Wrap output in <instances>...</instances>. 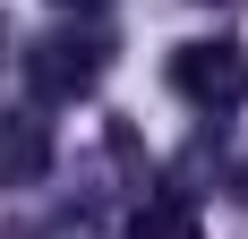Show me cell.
Instances as JSON below:
<instances>
[{"mask_svg": "<svg viewBox=\"0 0 248 239\" xmlns=\"http://www.w3.org/2000/svg\"><path fill=\"white\" fill-rule=\"evenodd\" d=\"M103 69H111V43H103V34H34V43H26V86H34V103L94 94Z\"/></svg>", "mask_w": 248, "mask_h": 239, "instance_id": "obj_1", "label": "cell"}, {"mask_svg": "<svg viewBox=\"0 0 248 239\" xmlns=\"http://www.w3.org/2000/svg\"><path fill=\"white\" fill-rule=\"evenodd\" d=\"M171 86H180V103H197V111H240L248 103V51L240 43H223V34H214V43H180L171 51Z\"/></svg>", "mask_w": 248, "mask_h": 239, "instance_id": "obj_2", "label": "cell"}, {"mask_svg": "<svg viewBox=\"0 0 248 239\" xmlns=\"http://www.w3.org/2000/svg\"><path fill=\"white\" fill-rule=\"evenodd\" d=\"M51 171V120L43 111H0V188H34Z\"/></svg>", "mask_w": 248, "mask_h": 239, "instance_id": "obj_3", "label": "cell"}, {"mask_svg": "<svg viewBox=\"0 0 248 239\" xmlns=\"http://www.w3.org/2000/svg\"><path fill=\"white\" fill-rule=\"evenodd\" d=\"M128 239H197V196L188 188H154L128 214Z\"/></svg>", "mask_w": 248, "mask_h": 239, "instance_id": "obj_4", "label": "cell"}, {"mask_svg": "<svg viewBox=\"0 0 248 239\" xmlns=\"http://www.w3.org/2000/svg\"><path fill=\"white\" fill-rule=\"evenodd\" d=\"M51 9H69V17H94V9H111V0H51Z\"/></svg>", "mask_w": 248, "mask_h": 239, "instance_id": "obj_5", "label": "cell"}]
</instances>
